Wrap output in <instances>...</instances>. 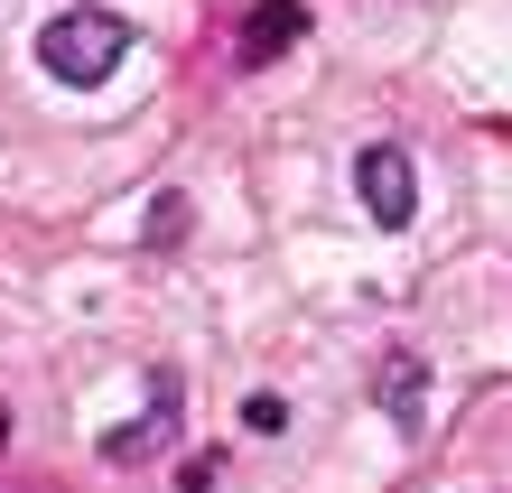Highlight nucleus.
<instances>
[{
  "label": "nucleus",
  "mask_w": 512,
  "mask_h": 493,
  "mask_svg": "<svg viewBox=\"0 0 512 493\" xmlns=\"http://www.w3.org/2000/svg\"><path fill=\"white\" fill-rule=\"evenodd\" d=\"M122 56H131V28L112 19V10H56V19L38 28V66H47L56 84H103Z\"/></svg>",
  "instance_id": "f257e3e1"
},
{
  "label": "nucleus",
  "mask_w": 512,
  "mask_h": 493,
  "mask_svg": "<svg viewBox=\"0 0 512 493\" xmlns=\"http://www.w3.org/2000/svg\"><path fill=\"white\" fill-rule=\"evenodd\" d=\"M354 196L373 205V224H382V233H401L410 214H419V177H410V149L373 140L364 159H354Z\"/></svg>",
  "instance_id": "f03ea898"
},
{
  "label": "nucleus",
  "mask_w": 512,
  "mask_h": 493,
  "mask_svg": "<svg viewBox=\"0 0 512 493\" xmlns=\"http://www.w3.org/2000/svg\"><path fill=\"white\" fill-rule=\"evenodd\" d=\"M168 419H177V373H149V419L112 428V438H103V456H112V466H140V456L168 438Z\"/></svg>",
  "instance_id": "7ed1b4c3"
},
{
  "label": "nucleus",
  "mask_w": 512,
  "mask_h": 493,
  "mask_svg": "<svg viewBox=\"0 0 512 493\" xmlns=\"http://www.w3.org/2000/svg\"><path fill=\"white\" fill-rule=\"evenodd\" d=\"M298 28H308V0H261V19L243 28V66H270Z\"/></svg>",
  "instance_id": "20e7f679"
},
{
  "label": "nucleus",
  "mask_w": 512,
  "mask_h": 493,
  "mask_svg": "<svg viewBox=\"0 0 512 493\" xmlns=\"http://www.w3.org/2000/svg\"><path fill=\"white\" fill-rule=\"evenodd\" d=\"M419 382H429V373H419V354H391L382 363V410L401 419V428H419Z\"/></svg>",
  "instance_id": "39448f33"
},
{
  "label": "nucleus",
  "mask_w": 512,
  "mask_h": 493,
  "mask_svg": "<svg viewBox=\"0 0 512 493\" xmlns=\"http://www.w3.org/2000/svg\"><path fill=\"white\" fill-rule=\"evenodd\" d=\"M177 233H187V196H159L149 205V242H177Z\"/></svg>",
  "instance_id": "423d86ee"
},
{
  "label": "nucleus",
  "mask_w": 512,
  "mask_h": 493,
  "mask_svg": "<svg viewBox=\"0 0 512 493\" xmlns=\"http://www.w3.org/2000/svg\"><path fill=\"white\" fill-rule=\"evenodd\" d=\"M243 419L270 438V428H289V400H280V391H252V400H243Z\"/></svg>",
  "instance_id": "0eeeda50"
}]
</instances>
